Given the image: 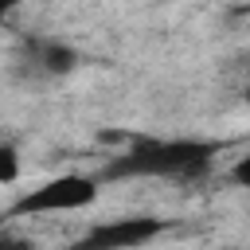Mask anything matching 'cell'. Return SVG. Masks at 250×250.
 <instances>
[{
  "label": "cell",
  "instance_id": "3957f363",
  "mask_svg": "<svg viewBox=\"0 0 250 250\" xmlns=\"http://www.w3.org/2000/svg\"><path fill=\"white\" fill-rule=\"evenodd\" d=\"M164 219H152V215H129V219H109V223H98L90 227L70 250H137L145 242H152L156 234H164Z\"/></svg>",
  "mask_w": 250,
  "mask_h": 250
},
{
  "label": "cell",
  "instance_id": "6da1fadb",
  "mask_svg": "<svg viewBox=\"0 0 250 250\" xmlns=\"http://www.w3.org/2000/svg\"><path fill=\"white\" fill-rule=\"evenodd\" d=\"M219 145L195 141V137H137L121 156L105 164V180H199L211 172Z\"/></svg>",
  "mask_w": 250,
  "mask_h": 250
},
{
  "label": "cell",
  "instance_id": "277c9868",
  "mask_svg": "<svg viewBox=\"0 0 250 250\" xmlns=\"http://www.w3.org/2000/svg\"><path fill=\"white\" fill-rule=\"evenodd\" d=\"M31 62L47 74H66V70H74L78 55H74V47L59 43V39H43V43H31Z\"/></svg>",
  "mask_w": 250,
  "mask_h": 250
},
{
  "label": "cell",
  "instance_id": "8992f818",
  "mask_svg": "<svg viewBox=\"0 0 250 250\" xmlns=\"http://www.w3.org/2000/svg\"><path fill=\"white\" fill-rule=\"evenodd\" d=\"M230 180H234L238 188H250V152L234 160V168H230Z\"/></svg>",
  "mask_w": 250,
  "mask_h": 250
},
{
  "label": "cell",
  "instance_id": "7a4b0ae2",
  "mask_svg": "<svg viewBox=\"0 0 250 250\" xmlns=\"http://www.w3.org/2000/svg\"><path fill=\"white\" fill-rule=\"evenodd\" d=\"M94 199H98V180H94V176H78V172H70V176H55V180L39 184L35 191L20 195V199L8 207V215H55V211H82V207H90Z\"/></svg>",
  "mask_w": 250,
  "mask_h": 250
},
{
  "label": "cell",
  "instance_id": "52a82bcc",
  "mask_svg": "<svg viewBox=\"0 0 250 250\" xmlns=\"http://www.w3.org/2000/svg\"><path fill=\"white\" fill-rule=\"evenodd\" d=\"M0 250H35V242L20 234H0Z\"/></svg>",
  "mask_w": 250,
  "mask_h": 250
},
{
  "label": "cell",
  "instance_id": "5b68a950",
  "mask_svg": "<svg viewBox=\"0 0 250 250\" xmlns=\"http://www.w3.org/2000/svg\"><path fill=\"white\" fill-rule=\"evenodd\" d=\"M20 176V160H16V148L12 145H4L0 148V184H12Z\"/></svg>",
  "mask_w": 250,
  "mask_h": 250
}]
</instances>
